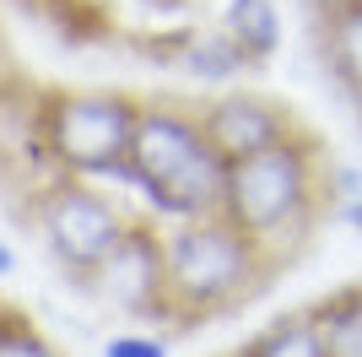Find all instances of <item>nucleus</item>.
Returning a JSON list of instances; mask_svg holds the SVG:
<instances>
[{"mask_svg": "<svg viewBox=\"0 0 362 357\" xmlns=\"http://www.w3.org/2000/svg\"><path fill=\"white\" fill-rule=\"evenodd\" d=\"M0 357H65L49 341V330H38L28 314L0 309Z\"/></svg>", "mask_w": 362, "mask_h": 357, "instance_id": "nucleus-13", "label": "nucleus"}, {"mask_svg": "<svg viewBox=\"0 0 362 357\" xmlns=\"http://www.w3.org/2000/svg\"><path fill=\"white\" fill-rule=\"evenodd\" d=\"M16 271H22V260H16V249L6 244V238H0V282H11Z\"/></svg>", "mask_w": 362, "mask_h": 357, "instance_id": "nucleus-18", "label": "nucleus"}, {"mask_svg": "<svg viewBox=\"0 0 362 357\" xmlns=\"http://www.w3.org/2000/svg\"><path fill=\"white\" fill-rule=\"evenodd\" d=\"M16 71H11V49H6V33H0V87H11Z\"/></svg>", "mask_w": 362, "mask_h": 357, "instance_id": "nucleus-19", "label": "nucleus"}, {"mask_svg": "<svg viewBox=\"0 0 362 357\" xmlns=\"http://www.w3.org/2000/svg\"><path fill=\"white\" fill-rule=\"evenodd\" d=\"M168 6H179V11H200V16L216 11V0H168Z\"/></svg>", "mask_w": 362, "mask_h": 357, "instance_id": "nucleus-20", "label": "nucleus"}, {"mask_svg": "<svg viewBox=\"0 0 362 357\" xmlns=\"http://www.w3.org/2000/svg\"><path fill=\"white\" fill-rule=\"evenodd\" d=\"M335 222H341V227H351V233L362 238V195H357V200H346V206L335 211Z\"/></svg>", "mask_w": 362, "mask_h": 357, "instance_id": "nucleus-16", "label": "nucleus"}, {"mask_svg": "<svg viewBox=\"0 0 362 357\" xmlns=\"http://www.w3.org/2000/svg\"><path fill=\"white\" fill-rule=\"evenodd\" d=\"M211 22L249 55V65H265L281 49V6L276 0H216Z\"/></svg>", "mask_w": 362, "mask_h": 357, "instance_id": "nucleus-9", "label": "nucleus"}, {"mask_svg": "<svg viewBox=\"0 0 362 357\" xmlns=\"http://www.w3.org/2000/svg\"><path fill=\"white\" fill-rule=\"evenodd\" d=\"M314 325L325 336V352L330 357H362V282H346L335 293L314 298Z\"/></svg>", "mask_w": 362, "mask_h": 357, "instance_id": "nucleus-11", "label": "nucleus"}, {"mask_svg": "<svg viewBox=\"0 0 362 357\" xmlns=\"http://www.w3.org/2000/svg\"><path fill=\"white\" fill-rule=\"evenodd\" d=\"M200 125H206V135L216 141V152L227 163H238L249 152H265L276 141H287L292 130H303V119L281 98L255 92V87H227L216 98H206L200 103Z\"/></svg>", "mask_w": 362, "mask_h": 357, "instance_id": "nucleus-7", "label": "nucleus"}, {"mask_svg": "<svg viewBox=\"0 0 362 357\" xmlns=\"http://www.w3.org/2000/svg\"><path fill=\"white\" fill-rule=\"evenodd\" d=\"M319 49H325V71L351 103L362 108V0L341 16L319 22Z\"/></svg>", "mask_w": 362, "mask_h": 357, "instance_id": "nucleus-10", "label": "nucleus"}, {"mask_svg": "<svg viewBox=\"0 0 362 357\" xmlns=\"http://www.w3.org/2000/svg\"><path fill=\"white\" fill-rule=\"evenodd\" d=\"M357 0H308V11H314V22H325V16H341V11H351Z\"/></svg>", "mask_w": 362, "mask_h": 357, "instance_id": "nucleus-17", "label": "nucleus"}, {"mask_svg": "<svg viewBox=\"0 0 362 357\" xmlns=\"http://www.w3.org/2000/svg\"><path fill=\"white\" fill-rule=\"evenodd\" d=\"M76 287L92 303H103L108 314H119V319L168 330V238H163V222L141 211L136 222L124 227V238Z\"/></svg>", "mask_w": 362, "mask_h": 357, "instance_id": "nucleus-6", "label": "nucleus"}, {"mask_svg": "<svg viewBox=\"0 0 362 357\" xmlns=\"http://www.w3.org/2000/svg\"><path fill=\"white\" fill-rule=\"evenodd\" d=\"M325 141L308 125L292 130L287 141H276L265 152H249L227 168V200L222 217L238 222L243 233H255L276 260H287L292 249H303L314 227L330 217L325 200Z\"/></svg>", "mask_w": 362, "mask_h": 357, "instance_id": "nucleus-3", "label": "nucleus"}, {"mask_svg": "<svg viewBox=\"0 0 362 357\" xmlns=\"http://www.w3.org/2000/svg\"><path fill=\"white\" fill-rule=\"evenodd\" d=\"M28 217H33L38 244L49 249V260L71 282H81L124 238V227L136 222V211H124L114 184L76 178V174H44L38 178V190L28 195Z\"/></svg>", "mask_w": 362, "mask_h": 357, "instance_id": "nucleus-5", "label": "nucleus"}, {"mask_svg": "<svg viewBox=\"0 0 362 357\" xmlns=\"http://www.w3.org/2000/svg\"><path fill=\"white\" fill-rule=\"evenodd\" d=\"M103 357H168V336H146V330H119L103 341Z\"/></svg>", "mask_w": 362, "mask_h": 357, "instance_id": "nucleus-15", "label": "nucleus"}, {"mask_svg": "<svg viewBox=\"0 0 362 357\" xmlns=\"http://www.w3.org/2000/svg\"><path fill=\"white\" fill-rule=\"evenodd\" d=\"M168 238V330H195L238 314L276 282V260L255 233L216 217L163 222Z\"/></svg>", "mask_w": 362, "mask_h": 357, "instance_id": "nucleus-2", "label": "nucleus"}, {"mask_svg": "<svg viewBox=\"0 0 362 357\" xmlns=\"http://www.w3.org/2000/svg\"><path fill=\"white\" fill-rule=\"evenodd\" d=\"M141 103L124 87H49L38 92V157L49 174L119 184L136 147Z\"/></svg>", "mask_w": 362, "mask_h": 357, "instance_id": "nucleus-4", "label": "nucleus"}, {"mask_svg": "<svg viewBox=\"0 0 362 357\" xmlns=\"http://www.w3.org/2000/svg\"><path fill=\"white\" fill-rule=\"evenodd\" d=\"M233 357H330V352H325V336L314 325V309H292L271 319L265 330H255Z\"/></svg>", "mask_w": 362, "mask_h": 357, "instance_id": "nucleus-12", "label": "nucleus"}, {"mask_svg": "<svg viewBox=\"0 0 362 357\" xmlns=\"http://www.w3.org/2000/svg\"><path fill=\"white\" fill-rule=\"evenodd\" d=\"M157 49L173 60V71L195 76V81H238L243 71H255L249 55H243V49L216 28L211 16H200L195 28H173Z\"/></svg>", "mask_w": 362, "mask_h": 357, "instance_id": "nucleus-8", "label": "nucleus"}, {"mask_svg": "<svg viewBox=\"0 0 362 357\" xmlns=\"http://www.w3.org/2000/svg\"><path fill=\"white\" fill-rule=\"evenodd\" d=\"M357 195H362V168L330 157V168H325V200H330V217L346 206V200H357Z\"/></svg>", "mask_w": 362, "mask_h": 357, "instance_id": "nucleus-14", "label": "nucleus"}, {"mask_svg": "<svg viewBox=\"0 0 362 357\" xmlns=\"http://www.w3.org/2000/svg\"><path fill=\"white\" fill-rule=\"evenodd\" d=\"M227 157L200 125V103L179 98H146L136 125L130 168L114 190L141 195L146 217L157 222H189V217H216L227 200Z\"/></svg>", "mask_w": 362, "mask_h": 357, "instance_id": "nucleus-1", "label": "nucleus"}]
</instances>
